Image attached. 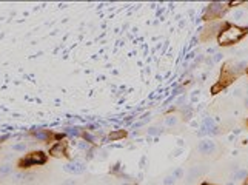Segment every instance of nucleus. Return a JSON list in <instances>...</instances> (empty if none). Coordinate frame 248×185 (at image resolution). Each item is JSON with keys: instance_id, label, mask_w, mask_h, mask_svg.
<instances>
[{"instance_id": "nucleus-1", "label": "nucleus", "mask_w": 248, "mask_h": 185, "mask_svg": "<svg viewBox=\"0 0 248 185\" xmlns=\"http://www.w3.org/2000/svg\"><path fill=\"white\" fill-rule=\"evenodd\" d=\"M242 36H244V29L242 28L230 26L228 29H225L219 36V43L220 45H231V43H236L237 40H241Z\"/></svg>"}, {"instance_id": "nucleus-2", "label": "nucleus", "mask_w": 248, "mask_h": 185, "mask_svg": "<svg viewBox=\"0 0 248 185\" xmlns=\"http://www.w3.org/2000/svg\"><path fill=\"white\" fill-rule=\"evenodd\" d=\"M45 160H46V157L43 156V153H33V154H28V157H25L20 162V167L26 168V167L34 165V164H43Z\"/></svg>"}, {"instance_id": "nucleus-3", "label": "nucleus", "mask_w": 248, "mask_h": 185, "mask_svg": "<svg viewBox=\"0 0 248 185\" xmlns=\"http://www.w3.org/2000/svg\"><path fill=\"white\" fill-rule=\"evenodd\" d=\"M197 150H199V153H202V154H213V153L216 151V143H214L211 139L201 140L199 145H197Z\"/></svg>"}, {"instance_id": "nucleus-4", "label": "nucleus", "mask_w": 248, "mask_h": 185, "mask_svg": "<svg viewBox=\"0 0 248 185\" xmlns=\"http://www.w3.org/2000/svg\"><path fill=\"white\" fill-rule=\"evenodd\" d=\"M63 170L71 174H80L85 171V164L83 162H71V164H66L63 167Z\"/></svg>"}, {"instance_id": "nucleus-5", "label": "nucleus", "mask_w": 248, "mask_h": 185, "mask_svg": "<svg viewBox=\"0 0 248 185\" xmlns=\"http://www.w3.org/2000/svg\"><path fill=\"white\" fill-rule=\"evenodd\" d=\"M247 176H248V171L245 168H237V167H236V170H234L231 179H234V181H242V179H245Z\"/></svg>"}, {"instance_id": "nucleus-6", "label": "nucleus", "mask_w": 248, "mask_h": 185, "mask_svg": "<svg viewBox=\"0 0 248 185\" xmlns=\"http://www.w3.org/2000/svg\"><path fill=\"white\" fill-rule=\"evenodd\" d=\"M31 178H34V174H29V173H25V171H19L12 176L14 182H23V181H28Z\"/></svg>"}, {"instance_id": "nucleus-7", "label": "nucleus", "mask_w": 248, "mask_h": 185, "mask_svg": "<svg viewBox=\"0 0 248 185\" xmlns=\"http://www.w3.org/2000/svg\"><path fill=\"white\" fill-rule=\"evenodd\" d=\"M199 174H201V168H199V165L193 167V168L188 171V176H187L188 182H193L194 179H197V178H199Z\"/></svg>"}, {"instance_id": "nucleus-8", "label": "nucleus", "mask_w": 248, "mask_h": 185, "mask_svg": "<svg viewBox=\"0 0 248 185\" xmlns=\"http://www.w3.org/2000/svg\"><path fill=\"white\" fill-rule=\"evenodd\" d=\"M12 173V165L11 164H3L0 167V178H5V176H9Z\"/></svg>"}, {"instance_id": "nucleus-9", "label": "nucleus", "mask_w": 248, "mask_h": 185, "mask_svg": "<svg viewBox=\"0 0 248 185\" xmlns=\"http://www.w3.org/2000/svg\"><path fill=\"white\" fill-rule=\"evenodd\" d=\"M164 124H165L166 127H176L179 124V117H176V116H166L165 119H164Z\"/></svg>"}, {"instance_id": "nucleus-10", "label": "nucleus", "mask_w": 248, "mask_h": 185, "mask_svg": "<svg viewBox=\"0 0 248 185\" xmlns=\"http://www.w3.org/2000/svg\"><path fill=\"white\" fill-rule=\"evenodd\" d=\"M231 16H233V19H234V20H241V19H244L245 11H244V9H234Z\"/></svg>"}, {"instance_id": "nucleus-11", "label": "nucleus", "mask_w": 248, "mask_h": 185, "mask_svg": "<svg viewBox=\"0 0 248 185\" xmlns=\"http://www.w3.org/2000/svg\"><path fill=\"white\" fill-rule=\"evenodd\" d=\"M160 133H162V130L157 128V127H150V128H148V134H150V136H159Z\"/></svg>"}, {"instance_id": "nucleus-12", "label": "nucleus", "mask_w": 248, "mask_h": 185, "mask_svg": "<svg viewBox=\"0 0 248 185\" xmlns=\"http://www.w3.org/2000/svg\"><path fill=\"white\" fill-rule=\"evenodd\" d=\"M171 176H173L176 181H177V179H182V178H183V170H182V168H176Z\"/></svg>"}, {"instance_id": "nucleus-13", "label": "nucleus", "mask_w": 248, "mask_h": 185, "mask_svg": "<svg viewBox=\"0 0 248 185\" xmlns=\"http://www.w3.org/2000/svg\"><path fill=\"white\" fill-rule=\"evenodd\" d=\"M12 150H14V151H25V150H26V145H25V143H16V145H12Z\"/></svg>"}, {"instance_id": "nucleus-14", "label": "nucleus", "mask_w": 248, "mask_h": 185, "mask_svg": "<svg viewBox=\"0 0 248 185\" xmlns=\"http://www.w3.org/2000/svg\"><path fill=\"white\" fill-rule=\"evenodd\" d=\"M174 182H176V179L173 176H166L164 179V185H174Z\"/></svg>"}, {"instance_id": "nucleus-15", "label": "nucleus", "mask_w": 248, "mask_h": 185, "mask_svg": "<svg viewBox=\"0 0 248 185\" xmlns=\"http://www.w3.org/2000/svg\"><path fill=\"white\" fill-rule=\"evenodd\" d=\"M220 59H222V54H219V52H217V54H214V57H213V59H210V62H219Z\"/></svg>"}, {"instance_id": "nucleus-16", "label": "nucleus", "mask_w": 248, "mask_h": 185, "mask_svg": "<svg viewBox=\"0 0 248 185\" xmlns=\"http://www.w3.org/2000/svg\"><path fill=\"white\" fill-rule=\"evenodd\" d=\"M233 94H234V96H236V97H239V96H241V94H242V92H241V88H236V90H234V92H233Z\"/></svg>"}, {"instance_id": "nucleus-17", "label": "nucleus", "mask_w": 248, "mask_h": 185, "mask_svg": "<svg viewBox=\"0 0 248 185\" xmlns=\"http://www.w3.org/2000/svg\"><path fill=\"white\" fill-rule=\"evenodd\" d=\"M228 185H233V184H228Z\"/></svg>"}]
</instances>
